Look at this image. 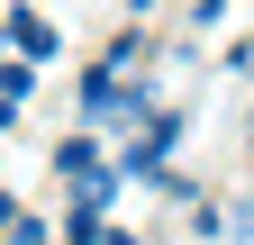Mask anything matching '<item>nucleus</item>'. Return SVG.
<instances>
[{
  "label": "nucleus",
  "instance_id": "obj_4",
  "mask_svg": "<svg viewBox=\"0 0 254 245\" xmlns=\"http://www.w3.org/2000/svg\"><path fill=\"white\" fill-rule=\"evenodd\" d=\"M245 209H254V200H245Z\"/></svg>",
  "mask_w": 254,
  "mask_h": 245
},
{
  "label": "nucleus",
  "instance_id": "obj_1",
  "mask_svg": "<svg viewBox=\"0 0 254 245\" xmlns=\"http://www.w3.org/2000/svg\"><path fill=\"white\" fill-rule=\"evenodd\" d=\"M0 37L18 46V64H46L55 55V18L46 9H0Z\"/></svg>",
  "mask_w": 254,
  "mask_h": 245
},
{
  "label": "nucleus",
  "instance_id": "obj_3",
  "mask_svg": "<svg viewBox=\"0 0 254 245\" xmlns=\"http://www.w3.org/2000/svg\"><path fill=\"white\" fill-rule=\"evenodd\" d=\"M9 245H46V218H37V209H9Z\"/></svg>",
  "mask_w": 254,
  "mask_h": 245
},
{
  "label": "nucleus",
  "instance_id": "obj_2",
  "mask_svg": "<svg viewBox=\"0 0 254 245\" xmlns=\"http://www.w3.org/2000/svg\"><path fill=\"white\" fill-rule=\"evenodd\" d=\"M27 91H37V64H9V73H0V127L27 109Z\"/></svg>",
  "mask_w": 254,
  "mask_h": 245
}]
</instances>
